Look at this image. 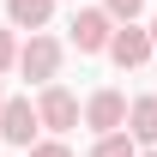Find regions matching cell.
<instances>
[{"mask_svg": "<svg viewBox=\"0 0 157 157\" xmlns=\"http://www.w3.org/2000/svg\"><path fill=\"white\" fill-rule=\"evenodd\" d=\"M60 60H67V42H60V36H48V30H36L30 42H18V73L30 78L36 91L60 78Z\"/></svg>", "mask_w": 157, "mask_h": 157, "instance_id": "cell-1", "label": "cell"}, {"mask_svg": "<svg viewBox=\"0 0 157 157\" xmlns=\"http://www.w3.org/2000/svg\"><path fill=\"white\" fill-rule=\"evenodd\" d=\"M36 127H42L48 139H67V133L78 127V97L67 91V85H60V78L36 91Z\"/></svg>", "mask_w": 157, "mask_h": 157, "instance_id": "cell-2", "label": "cell"}, {"mask_svg": "<svg viewBox=\"0 0 157 157\" xmlns=\"http://www.w3.org/2000/svg\"><path fill=\"white\" fill-rule=\"evenodd\" d=\"M78 121L91 127V133H121L127 127V91H115V85H103V91H91V97L78 103Z\"/></svg>", "mask_w": 157, "mask_h": 157, "instance_id": "cell-3", "label": "cell"}, {"mask_svg": "<svg viewBox=\"0 0 157 157\" xmlns=\"http://www.w3.org/2000/svg\"><path fill=\"white\" fill-rule=\"evenodd\" d=\"M115 36V18L103 12V6H73V24H67V42H73L78 55H103Z\"/></svg>", "mask_w": 157, "mask_h": 157, "instance_id": "cell-4", "label": "cell"}, {"mask_svg": "<svg viewBox=\"0 0 157 157\" xmlns=\"http://www.w3.org/2000/svg\"><path fill=\"white\" fill-rule=\"evenodd\" d=\"M36 103L30 97H6L0 103V145H12V151H30L36 145Z\"/></svg>", "mask_w": 157, "mask_h": 157, "instance_id": "cell-5", "label": "cell"}, {"mask_svg": "<svg viewBox=\"0 0 157 157\" xmlns=\"http://www.w3.org/2000/svg\"><path fill=\"white\" fill-rule=\"evenodd\" d=\"M103 55L115 60L121 73L145 67V60H151V36H145V24H115V36H109V48H103Z\"/></svg>", "mask_w": 157, "mask_h": 157, "instance_id": "cell-6", "label": "cell"}, {"mask_svg": "<svg viewBox=\"0 0 157 157\" xmlns=\"http://www.w3.org/2000/svg\"><path fill=\"white\" fill-rule=\"evenodd\" d=\"M121 133L139 151H157V97H127V127Z\"/></svg>", "mask_w": 157, "mask_h": 157, "instance_id": "cell-7", "label": "cell"}, {"mask_svg": "<svg viewBox=\"0 0 157 157\" xmlns=\"http://www.w3.org/2000/svg\"><path fill=\"white\" fill-rule=\"evenodd\" d=\"M48 18H55V0H6V30H30L36 36Z\"/></svg>", "mask_w": 157, "mask_h": 157, "instance_id": "cell-8", "label": "cell"}, {"mask_svg": "<svg viewBox=\"0 0 157 157\" xmlns=\"http://www.w3.org/2000/svg\"><path fill=\"white\" fill-rule=\"evenodd\" d=\"M91 157H139V145H133L127 133H103L97 145H91Z\"/></svg>", "mask_w": 157, "mask_h": 157, "instance_id": "cell-9", "label": "cell"}, {"mask_svg": "<svg viewBox=\"0 0 157 157\" xmlns=\"http://www.w3.org/2000/svg\"><path fill=\"white\" fill-rule=\"evenodd\" d=\"M103 12L115 24H139V12H145V0H103Z\"/></svg>", "mask_w": 157, "mask_h": 157, "instance_id": "cell-10", "label": "cell"}, {"mask_svg": "<svg viewBox=\"0 0 157 157\" xmlns=\"http://www.w3.org/2000/svg\"><path fill=\"white\" fill-rule=\"evenodd\" d=\"M18 67V30H0V78Z\"/></svg>", "mask_w": 157, "mask_h": 157, "instance_id": "cell-11", "label": "cell"}, {"mask_svg": "<svg viewBox=\"0 0 157 157\" xmlns=\"http://www.w3.org/2000/svg\"><path fill=\"white\" fill-rule=\"evenodd\" d=\"M24 157H73V145H67V139H36Z\"/></svg>", "mask_w": 157, "mask_h": 157, "instance_id": "cell-12", "label": "cell"}, {"mask_svg": "<svg viewBox=\"0 0 157 157\" xmlns=\"http://www.w3.org/2000/svg\"><path fill=\"white\" fill-rule=\"evenodd\" d=\"M145 36H151V55H157V18H151V24H145Z\"/></svg>", "mask_w": 157, "mask_h": 157, "instance_id": "cell-13", "label": "cell"}, {"mask_svg": "<svg viewBox=\"0 0 157 157\" xmlns=\"http://www.w3.org/2000/svg\"><path fill=\"white\" fill-rule=\"evenodd\" d=\"M139 157H157V151H139Z\"/></svg>", "mask_w": 157, "mask_h": 157, "instance_id": "cell-14", "label": "cell"}, {"mask_svg": "<svg viewBox=\"0 0 157 157\" xmlns=\"http://www.w3.org/2000/svg\"><path fill=\"white\" fill-rule=\"evenodd\" d=\"M0 103H6V91H0Z\"/></svg>", "mask_w": 157, "mask_h": 157, "instance_id": "cell-15", "label": "cell"}]
</instances>
